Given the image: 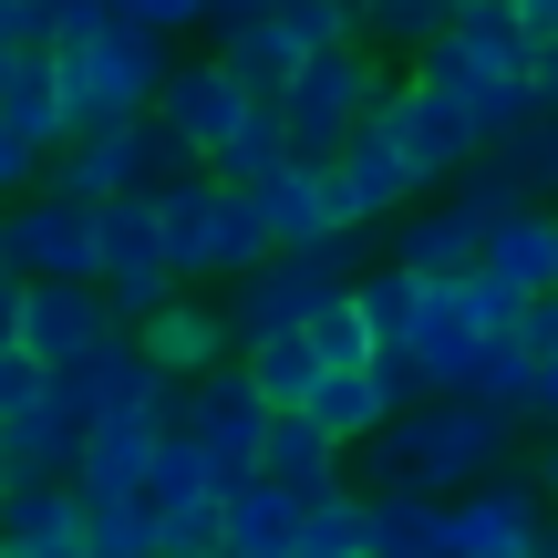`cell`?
Here are the masks:
<instances>
[{"mask_svg":"<svg viewBox=\"0 0 558 558\" xmlns=\"http://www.w3.org/2000/svg\"><path fill=\"white\" fill-rule=\"evenodd\" d=\"M507 445H518V414L476 393H414L352 445L362 486H414V497H465V486L507 476Z\"/></svg>","mask_w":558,"mask_h":558,"instance_id":"1","label":"cell"},{"mask_svg":"<svg viewBox=\"0 0 558 558\" xmlns=\"http://www.w3.org/2000/svg\"><path fill=\"white\" fill-rule=\"evenodd\" d=\"M166 62H177V41L145 32V21H124V11L83 21V32H62V41H52V83H62L73 135L145 114V104H156V83H166Z\"/></svg>","mask_w":558,"mask_h":558,"instance_id":"2","label":"cell"},{"mask_svg":"<svg viewBox=\"0 0 558 558\" xmlns=\"http://www.w3.org/2000/svg\"><path fill=\"white\" fill-rule=\"evenodd\" d=\"M352 279H362V228H331V239H311V248H269V259L228 269V300H218L228 352L259 341V331H300V320L331 290H352Z\"/></svg>","mask_w":558,"mask_h":558,"instance_id":"3","label":"cell"},{"mask_svg":"<svg viewBox=\"0 0 558 558\" xmlns=\"http://www.w3.org/2000/svg\"><path fill=\"white\" fill-rule=\"evenodd\" d=\"M156 248H166V269L197 290V279H228V269L269 259V228H259V207H248L239 186H218L207 166H186V177L156 186Z\"/></svg>","mask_w":558,"mask_h":558,"instance_id":"4","label":"cell"},{"mask_svg":"<svg viewBox=\"0 0 558 558\" xmlns=\"http://www.w3.org/2000/svg\"><path fill=\"white\" fill-rule=\"evenodd\" d=\"M186 145L166 135L156 114H124V124H94V135H62L52 156H41V186L73 207H104V197H156L166 177H186Z\"/></svg>","mask_w":558,"mask_h":558,"instance_id":"5","label":"cell"},{"mask_svg":"<svg viewBox=\"0 0 558 558\" xmlns=\"http://www.w3.org/2000/svg\"><path fill=\"white\" fill-rule=\"evenodd\" d=\"M383 62L362 52V41H331V52H300L290 62V83L269 94V114H279V145H290L300 166H331V145L362 124V104L383 94Z\"/></svg>","mask_w":558,"mask_h":558,"instance_id":"6","label":"cell"},{"mask_svg":"<svg viewBox=\"0 0 558 558\" xmlns=\"http://www.w3.org/2000/svg\"><path fill=\"white\" fill-rule=\"evenodd\" d=\"M507 207H527V197L497 177V156H465L456 186H445L435 207H403V228H393V269H414V279H456V269H476L486 228H497Z\"/></svg>","mask_w":558,"mask_h":558,"instance_id":"7","label":"cell"},{"mask_svg":"<svg viewBox=\"0 0 558 558\" xmlns=\"http://www.w3.org/2000/svg\"><path fill=\"white\" fill-rule=\"evenodd\" d=\"M259 424H269V403L248 393L239 352H228V362H207V373L186 383V403H177V435L207 456V476H218V486L259 476Z\"/></svg>","mask_w":558,"mask_h":558,"instance_id":"8","label":"cell"},{"mask_svg":"<svg viewBox=\"0 0 558 558\" xmlns=\"http://www.w3.org/2000/svg\"><path fill=\"white\" fill-rule=\"evenodd\" d=\"M548 518H558V507H548L527 476H486V486H465V497H445L435 558H527Z\"/></svg>","mask_w":558,"mask_h":558,"instance_id":"9","label":"cell"},{"mask_svg":"<svg viewBox=\"0 0 558 558\" xmlns=\"http://www.w3.org/2000/svg\"><path fill=\"white\" fill-rule=\"evenodd\" d=\"M0 269H21V279H94V207L52 197V186L11 197L0 207Z\"/></svg>","mask_w":558,"mask_h":558,"instance_id":"10","label":"cell"},{"mask_svg":"<svg viewBox=\"0 0 558 558\" xmlns=\"http://www.w3.org/2000/svg\"><path fill=\"white\" fill-rule=\"evenodd\" d=\"M362 114H373L383 135L403 145V166H414V186H445V177H456L465 156H486V145H476V124H465V114H456L445 94H424L414 73H403V83H383V94L362 104Z\"/></svg>","mask_w":558,"mask_h":558,"instance_id":"11","label":"cell"},{"mask_svg":"<svg viewBox=\"0 0 558 558\" xmlns=\"http://www.w3.org/2000/svg\"><path fill=\"white\" fill-rule=\"evenodd\" d=\"M248 104H269V94H248V83L228 73L218 52H207V62H166V83H156V104H145V114H156L166 135H177L186 156L207 166V156H218V145H228V124L248 114Z\"/></svg>","mask_w":558,"mask_h":558,"instance_id":"12","label":"cell"},{"mask_svg":"<svg viewBox=\"0 0 558 558\" xmlns=\"http://www.w3.org/2000/svg\"><path fill=\"white\" fill-rule=\"evenodd\" d=\"M104 331H114V311H104L94 279H21V331H11V352H32L41 373L83 362Z\"/></svg>","mask_w":558,"mask_h":558,"instance_id":"13","label":"cell"},{"mask_svg":"<svg viewBox=\"0 0 558 558\" xmlns=\"http://www.w3.org/2000/svg\"><path fill=\"white\" fill-rule=\"evenodd\" d=\"M239 197L259 207L269 248H311V239H331V228H352V197H341V177H331V166H300V156H279L259 186H239Z\"/></svg>","mask_w":558,"mask_h":558,"instance_id":"14","label":"cell"},{"mask_svg":"<svg viewBox=\"0 0 558 558\" xmlns=\"http://www.w3.org/2000/svg\"><path fill=\"white\" fill-rule=\"evenodd\" d=\"M83 424H94L83 383H73V373H41V403L0 424V465H11V486H21V476H73V445H83Z\"/></svg>","mask_w":558,"mask_h":558,"instance_id":"15","label":"cell"},{"mask_svg":"<svg viewBox=\"0 0 558 558\" xmlns=\"http://www.w3.org/2000/svg\"><path fill=\"white\" fill-rule=\"evenodd\" d=\"M486 320L456 300V279H424L414 290V331H403V352H414V383L424 393H465V362H476Z\"/></svg>","mask_w":558,"mask_h":558,"instance_id":"16","label":"cell"},{"mask_svg":"<svg viewBox=\"0 0 558 558\" xmlns=\"http://www.w3.org/2000/svg\"><path fill=\"white\" fill-rule=\"evenodd\" d=\"M331 177H341V197H352V228H383V218H403V207L424 197V186H414V166H403V145L383 135L373 114H362L352 135L331 145Z\"/></svg>","mask_w":558,"mask_h":558,"instance_id":"17","label":"cell"},{"mask_svg":"<svg viewBox=\"0 0 558 558\" xmlns=\"http://www.w3.org/2000/svg\"><path fill=\"white\" fill-rule=\"evenodd\" d=\"M83 548V497L62 476L0 486V558H73Z\"/></svg>","mask_w":558,"mask_h":558,"instance_id":"18","label":"cell"},{"mask_svg":"<svg viewBox=\"0 0 558 558\" xmlns=\"http://www.w3.org/2000/svg\"><path fill=\"white\" fill-rule=\"evenodd\" d=\"M135 341H145V362H156L166 383H197L207 362H228V320H218V300H197V290L156 300V311L135 320Z\"/></svg>","mask_w":558,"mask_h":558,"instance_id":"19","label":"cell"},{"mask_svg":"<svg viewBox=\"0 0 558 558\" xmlns=\"http://www.w3.org/2000/svg\"><path fill=\"white\" fill-rule=\"evenodd\" d=\"M259 476L290 486V497H320V486H352V445H331L300 403H279L259 424Z\"/></svg>","mask_w":558,"mask_h":558,"instance_id":"20","label":"cell"},{"mask_svg":"<svg viewBox=\"0 0 558 558\" xmlns=\"http://www.w3.org/2000/svg\"><path fill=\"white\" fill-rule=\"evenodd\" d=\"M476 269L497 279V290H518V300H538V290H558V218L538 197L527 207H507L497 228H486V248H476Z\"/></svg>","mask_w":558,"mask_h":558,"instance_id":"21","label":"cell"},{"mask_svg":"<svg viewBox=\"0 0 558 558\" xmlns=\"http://www.w3.org/2000/svg\"><path fill=\"white\" fill-rule=\"evenodd\" d=\"M290 538H300V497H290V486H269V476L218 486V548H239V558H290Z\"/></svg>","mask_w":558,"mask_h":558,"instance_id":"22","label":"cell"},{"mask_svg":"<svg viewBox=\"0 0 558 558\" xmlns=\"http://www.w3.org/2000/svg\"><path fill=\"white\" fill-rule=\"evenodd\" d=\"M0 124H11L32 156H52V145L73 135V114H62V83H52V52H0Z\"/></svg>","mask_w":558,"mask_h":558,"instance_id":"23","label":"cell"},{"mask_svg":"<svg viewBox=\"0 0 558 558\" xmlns=\"http://www.w3.org/2000/svg\"><path fill=\"white\" fill-rule=\"evenodd\" d=\"M435 538H445V497L362 486V558H435Z\"/></svg>","mask_w":558,"mask_h":558,"instance_id":"24","label":"cell"},{"mask_svg":"<svg viewBox=\"0 0 558 558\" xmlns=\"http://www.w3.org/2000/svg\"><path fill=\"white\" fill-rule=\"evenodd\" d=\"M300 414H311L331 445H362L383 414H393V393H383L373 362H341V373H320V383H311V403H300Z\"/></svg>","mask_w":558,"mask_h":558,"instance_id":"25","label":"cell"},{"mask_svg":"<svg viewBox=\"0 0 558 558\" xmlns=\"http://www.w3.org/2000/svg\"><path fill=\"white\" fill-rule=\"evenodd\" d=\"M414 290H424V279H414V269H393V259L352 279V311H362V341H373V352H393V341L414 331Z\"/></svg>","mask_w":558,"mask_h":558,"instance_id":"26","label":"cell"},{"mask_svg":"<svg viewBox=\"0 0 558 558\" xmlns=\"http://www.w3.org/2000/svg\"><path fill=\"white\" fill-rule=\"evenodd\" d=\"M145 518H166V507H197V497H218V476H207V456L186 435H156V456H145Z\"/></svg>","mask_w":558,"mask_h":558,"instance_id":"27","label":"cell"},{"mask_svg":"<svg viewBox=\"0 0 558 558\" xmlns=\"http://www.w3.org/2000/svg\"><path fill=\"white\" fill-rule=\"evenodd\" d=\"M527 373H538V362H527V341H518V331H486L476 362H465V393L497 403V414H527Z\"/></svg>","mask_w":558,"mask_h":558,"instance_id":"28","label":"cell"},{"mask_svg":"<svg viewBox=\"0 0 558 558\" xmlns=\"http://www.w3.org/2000/svg\"><path fill=\"white\" fill-rule=\"evenodd\" d=\"M279 156H290V145H279V114H269V104H248V114L228 124V145L207 156V177H218V186H259Z\"/></svg>","mask_w":558,"mask_h":558,"instance_id":"29","label":"cell"},{"mask_svg":"<svg viewBox=\"0 0 558 558\" xmlns=\"http://www.w3.org/2000/svg\"><path fill=\"white\" fill-rule=\"evenodd\" d=\"M486 156H497V177L518 186V197H548L558 186V114H527L518 135H497Z\"/></svg>","mask_w":558,"mask_h":558,"instance_id":"30","label":"cell"},{"mask_svg":"<svg viewBox=\"0 0 558 558\" xmlns=\"http://www.w3.org/2000/svg\"><path fill=\"white\" fill-rule=\"evenodd\" d=\"M145 548H156L145 497H83V558H145Z\"/></svg>","mask_w":558,"mask_h":558,"instance_id":"31","label":"cell"},{"mask_svg":"<svg viewBox=\"0 0 558 558\" xmlns=\"http://www.w3.org/2000/svg\"><path fill=\"white\" fill-rule=\"evenodd\" d=\"M300 341H311V362L320 373H341V362H373V341H362V311H352V290H331L311 320H300Z\"/></svg>","mask_w":558,"mask_h":558,"instance_id":"32","label":"cell"},{"mask_svg":"<svg viewBox=\"0 0 558 558\" xmlns=\"http://www.w3.org/2000/svg\"><path fill=\"white\" fill-rule=\"evenodd\" d=\"M269 21H279V41H290V52H331V41H362V21L341 11V0H269Z\"/></svg>","mask_w":558,"mask_h":558,"instance_id":"33","label":"cell"},{"mask_svg":"<svg viewBox=\"0 0 558 558\" xmlns=\"http://www.w3.org/2000/svg\"><path fill=\"white\" fill-rule=\"evenodd\" d=\"M218 62H228V73H239L248 83V94H279V83H290V41H279V21H259V32H239V41H218Z\"/></svg>","mask_w":558,"mask_h":558,"instance_id":"34","label":"cell"},{"mask_svg":"<svg viewBox=\"0 0 558 558\" xmlns=\"http://www.w3.org/2000/svg\"><path fill=\"white\" fill-rule=\"evenodd\" d=\"M362 32L393 41V52H424L445 32V0H362Z\"/></svg>","mask_w":558,"mask_h":558,"instance_id":"35","label":"cell"},{"mask_svg":"<svg viewBox=\"0 0 558 558\" xmlns=\"http://www.w3.org/2000/svg\"><path fill=\"white\" fill-rule=\"evenodd\" d=\"M156 558H218V497L166 507V518H156Z\"/></svg>","mask_w":558,"mask_h":558,"instance_id":"36","label":"cell"},{"mask_svg":"<svg viewBox=\"0 0 558 558\" xmlns=\"http://www.w3.org/2000/svg\"><path fill=\"white\" fill-rule=\"evenodd\" d=\"M32 403H41V362L32 352H0V424L32 414Z\"/></svg>","mask_w":558,"mask_h":558,"instance_id":"37","label":"cell"},{"mask_svg":"<svg viewBox=\"0 0 558 558\" xmlns=\"http://www.w3.org/2000/svg\"><path fill=\"white\" fill-rule=\"evenodd\" d=\"M114 11H124V21H145V32H166V41H177V32H197V11H207V0H114Z\"/></svg>","mask_w":558,"mask_h":558,"instance_id":"38","label":"cell"},{"mask_svg":"<svg viewBox=\"0 0 558 558\" xmlns=\"http://www.w3.org/2000/svg\"><path fill=\"white\" fill-rule=\"evenodd\" d=\"M32 186H41V156L11 135V124H0V207H11V197H32Z\"/></svg>","mask_w":558,"mask_h":558,"instance_id":"39","label":"cell"},{"mask_svg":"<svg viewBox=\"0 0 558 558\" xmlns=\"http://www.w3.org/2000/svg\"><path fill=\"white\" fill-rule=\"evenodd\" d=\"M527 414L558 424V352H538V373H527Z\"/></svg>","mask_w":558,"mask_h":558,"instance_id":"40","label":"cell"},{"mask_svg":"<svg viewBox=\"0 0 558 558\" xmlns=\"http://www.w3.org/2000/svg\"><path fill=\"white\" fill-rule=\"evenodd\" d=\"M32 11L41 0H0V52H32Z\"/></svg>","mask_w":558,"mask_h":558,"instance_id":"41","label":"cell"},{"mask_svg":"<svg viewBox=\"0 0 558 558\" xmlns=\"http://www.w3.org/2000/svg\"><path fill=\"white\" fill-rule=\"evenodd\" d=\"M11 331H21V269H0V352H11Z\"/></svg>","mask_w":558,"mask_h":558,"instance_id":"42","label":"cell"},{"mask_svg":"<svg viewBox=\"0 0 558 558\" xmlns=\"http://www.w3.org/2000/svg\"><path fill=\"white\" fill-rule=\"evenodd\" d=\"M507 11L527 21V41H548V32H558V0H507Z\"/></svg>","mask_w":558,"mask_h":558,"instance_id":"43","label":"cell"},{"mask_svg":"<svg viewBox=\"0 0 558 558\" xmlns=\"http://www.w3.org/2000/svg\"><path fill=\"white\" fill-rule=\"evenodd\" d=\"M527 486H538V497L558 507V435H548V456H538V476H527Z\"/></svg>","mask_w":558,"mask_h":558,"instance_id":"44","label":"cell"},{"mask_svg":"<svg viewBox=\"0 0 558 558\" xmlns=\"http://www.w3.org/2000/svg\"><path fill=\"white\" fill-rule=\"evenodd\" d=\"M527 558H558V518H548V527H538V548H527Z\"/></svg>","mask_w":558,"mask_h":558,"instance_id":"45","label":"cell"},{"mask_svg":"<svg viewBox=\"0 0 558 558\" xmlns=\"http://www.w3.org/2000/svg\"><path fill=\"white\" fill-rule=\"evenodd\" d=\"M290 558H331V548H290Z\"/></svg>","mask_w":558,"mask_h":558,"instance_id":"46","label":"cell"},{"mask_svg":"<svg viewBox=\"0 0 558 558\" xmlns=\"http://www.w3.org/2000/svg\"><path fill=\"white\" fill-rule=\"evenodd\" d=\"M445 11H476V0H445Z\"/></svg>","mask_w":558,"mask_h":558,"instance_id":"47","label":"cell"},{"mask_svg":"<svg viewBox=\"0 0 558 558\" xmlns=\"http://www.w3.org/2000/svg\"><path fill=\"white\" fill-rule=\"evenodd\" d=\"M0 486H11V465H0Z\"/></svg>","mask_w":558,"mask_h":558,"instance_id":"48","label":"cell"},{"mask_svg":"<svg viewBox=\"0 0 558 558\" xmlns=\"http://www.w3.org/2000/svg\"><path fill=\"white\" fill-rule=\"evenodd\" d=\"M218 558H239V548H218Z\"/></svg>","mask_w":558,"mask_h":558,"instance_id":"49","label":"cell"}]
</instances>
